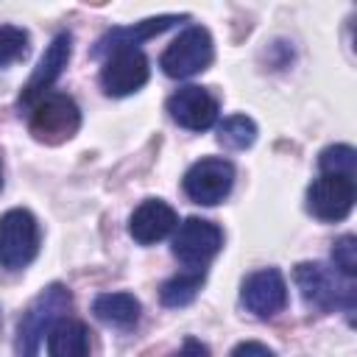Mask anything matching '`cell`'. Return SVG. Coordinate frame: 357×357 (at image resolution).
I'll list each match as a JSON object with an SVG mask.
<instances>
[{"mask_svg":"<svg viewBox=\"0 0 357 357\" xmlns=\"http://www.w3.org/2000/svg\"><path fill=\"white\" fill-rule=\"evenodd\" d=\"M73 304V296L64 284H50L45 287L22 312L20 324H17V357H39V343L45 337V332L61 318V312H67Z\"/></svg>","mask_w":357,"mask_h":357,"instance_id":"obj_1","label":"cell"},{"mask_svg":"<svg viewBox=\"0 0 357 357\" xmlns=\"http://www.w3.org/2000/svg\"><path fill=\"white\" fill-rule=\"evenodd\" d=\"M293 279L304 296V301L321 312H332V310H346L351 315L354 310V282L332 273L329 268H324L321 262H301L293 271Z\"/></svg>","mask_w":357,"mask_h":357,"instance_id":"obj_2","label":"cell"},{"mask_svg":"<svg viewBox=\"0 0 357 357\" xmlns=\"http://www.w3.org/2000/svg\"><path fill=\"white\" fill-rule=\"evenodd\" d=\"M78 126H81V109L64 92H47L42 100H36L31 106L28 128L45 145L67 142L78 131Z\"/></svg>","mask_w":357,"mask_h":357,"instance_id":"obj_3","label":"cell"},{"mask_svg":"<svg viewBox=\"0 0 357 357\" xmlns=\"http://www.w3.org/2000/svg\"><path fill=\"white\" fill-rule=\"evenodd\" d=\"M212 59H215V45H212L209 31L201 25H190L167 45V50L159 59V67L170 78H190L206 70Z\"/></svg>","mask_w":357,"mask_h":357,"instance_id":"obj_4","label":"cell"},{"mask_svg":"<svg viewBox=\"0 0 357 357\" xmlns=\"http://www.w3.org/2000/svg\"><path fill=\"white\" fill-rule=\"evenodd\" d=\"M39 251V223L28 209H8L0 218V265L20 271Z\"/></svg>","mask_w":357,"mask_h":357,"instance_id":"obj_5","label":"cell"},{"mask_svg":"<svg viewBox=\"0 0 357 357\" xmlns=\"http://www.w3.org/2000/svg\"><path fill=\"white\" fill-rule=\"evenodd\" d=\"M223 248V231L204 218H187L173 237V257L187 271H204Z\"/></svg>","mask_w":357,"mask_h":357,"instance_id":"obj_6","label":"cell"},{"mask_svg":"<svg viewBox=\"0 0 357 357\" xmlns=\"http://www.w3.org/2000/svg\"><path fill=\"white\" fill-rule=\"evenodd\" d=\"M184 192L190 201L215 206L220 204L231 187H234V165L223 156H206L198 159L187 173H184Z\"/></svg>","mask_w":357,"mask_h":357,"instance_id":"obj_7","label":"cell"},{"mask_svg":"<svg viewBox=\"0 0 357 357\" xmlns=\"http://www.w3.org/2000/svg\"><path fill=\"white\" fill-rule=\"evenodd\" d=\"M354 198H357L354 178H349V176H326L324 173L307 190V209L318 220L337 223L351 212Z\"/></svg>","mask_w":357,"mask_h":357,"instance_id":"obj_8","label":"cell"},{"mask_svg":"<svg viewBox=\"0 0 357 357\" xmlns=\"http://www.w3.org/2000/svg\"><path fill=\"white\" fill-rule=\"evenodd\" d=\"M148 75H151V67H148L145 53L139 47H126V50L109 53V59L103 61V70H100V84H103L106 95L123 98V95L137 92L139 86H145Z\"/></svg>","mask_w":357,"mask_h":357,"instance_id":"obj_9","label":"cell"},{"mask_svg":"<svg viewBox=\"0 0 357 357\" xmlns=\"http://www.w3.org/2000/svg\"><path fill=\"white\" fill-rule=\"evenodd\" d=\"M243 304L248 312L259 315V318H273L287 307V284L284 276L276 268H262L257 273H251L243 282V293H240Z\"/></svg>","mask_w":357,"mask_h":357,"instance_id":"obj_10","label":"cell"},{"mask_svg":"<svg viewBox=\"0 0 357 357\" xmlns=\"http://www.w3.org/2000/svg\"><path fill=\"white\" fill-rule=\"evenodd\" d=\"M70 53H73V36L70 33L53 36V42L47 45L45 56L39 59V67L33 70L31 81L25 84V89L20 95V109H31L36 100H42L47 95V89L53 86V81L64 73V67L70 61Z\"/></svg>","mask_w":357,"mask_h":357,"instance_id":"obj_11","label":"cell"},{"mask_svg":"<svg viewBox=\"0 0 357 357\" xmlns=\"http://www.w3.org/2000/svg\"><path fill=\"white\" fill-rule=\"evenodd\" d=\"M170 117L187 131H206L218 120V100L204 86H181L167 98Z\"/></svg>","mask_w":357,"mask_h":357,"instance_id":"obj_12","label":"cell"},{"mask_svg":"<svg viewBox=\"0 0 357 357\" xmlns=\"http://www.w3.org/2000/svg\"><path fill=\"white\" fill-rule=\"evenodd\" d=\"M176 223H178V218L170 204H165L159 198H148L134 209V215L128 220V231L139 245H151V243L165 240L176 229Z\"/></svg>","mask_w":357,"mask_h":357,"instance_id":"obj_13","label":"cell"},{"mask_svg":"<svg viewBox=\"0 0 357 357\" xmlns=\"http://www.w3.org/2000/svg\"><path fill=\"white\" fill-rule=\"evenodd\" d=\"M184 17H176V14H165V17H153V20H142L137 25H128V28H112L95 47V56H109L114 50H126V47H137L139 42L173 28L176 22H181Z\"/></svg>","mask_w":357,"mask_h":357,"instance_id":"obj_14","label":"cell"},{"mask_svg":"<svg viewBox=\"0 0 357 357\" xmlns=\"http://www.w3.org/2000/svg\"><path fill=\"white\" fill-rule=\"evenodd\" d=\"M47 354L50 357H89L86 324L75 318H59L47 329Z\"/></svg>","mask_w":357,"mask_h":357,"instance_id":"obj_15","label":"cell"},{"mask_svg":"<svg viewBox=\"0 0 357 357\" xmlns=\"http://www.w3.org/2000/svg\"><path fill=\"white\" fill-rule=\"evenodd\" d=\"M92 312L109 326L131 329L139 321V301L131 293H100L92 301Z\"/></svg>","mask_w":357,"mask_h":357,"instance_id":"obj_16","label":"cell"},{"mask_svg":"<svg viewBox=\"0 0 357 357\" xmlns=\"http://www.w3.org/2000/svg\"><path fill=\"white\" fill-rule=\"evenodd\" d=\"M201 284H204V271H181L159 287V298L165 307H184L198 296Z\"/></svg>","mask_w":357,"mask_h":357,"instance_id":"obj_17","label":"cell"},{"mask_svg":"<svg viewBox=\"0 0 357 357\" xmlns=\"http://www.w3.org/2000/svg\"><path fill=\"white\" fill-rule=\"evenodd\" d=\"M254 139H257V126L245 114H231L218 126V142L229 151H243L254 145Z\"/></svg>","mask_w":357,"mask_h":357,"instance_id":"obj_18","label":"cell"},{"mask_svg":"<svg viewBox=\"0 0 357 357\" xmlns=\"http://www.w3.org/2000/svg\"><path fill=\"white\" fill-rule=\"evenodd\" d=\"M318 167H321L326 176H349V178H354L357 151H354L351 145H329V148L321 151Z\"/></svg>","mask_w":357,"mask_h":357,"instance_id":"obj_19","label":"cell"},{"mask_svg":"<svg viewBox=\"0 0 357 357\" xmlns=\"http://www.w3.org/2000/svg\"><path fill=\"white\" fill-rule=\"evenodd\" d=\"M28 53V33L17 25H0V67Z\"/></svg>","mask_w":357,"mask_h":357,"instance_id":"obj_20","label":"cell"},{"mask_svg":"<svg viewBox=\"0 0 357 357\" xmlns=\"http://www.w3.org/2000/svg\"><path fill=\"white\" fill-rule=\"evenodd\" d=\"M332 262H335V268H337L340 276L354 279V273H357V237L354 234H343V237L335 240V245H332Z\"/></svg>","mask_w":357,"mask_h":357,"instance_id":"obj_21","label":"cell"},{"mask_svg":"<svg viewBox=\"0 0 357 357\" xmlns=\"http://www.w3.org/2000/svg\"><path fill=\"white\" fill-rule=\"evenodd\" d=\"M231 357H276V354L265 343H259V340H243V343L234 346Z\"/></svg>","mask_w":357,"mask_h":357,"instance_id":"obj_22","label":"cell"},{"mask_svg":"<svg viewBox=\"0 0 357 357\" xmlns=\"http://www.w3.org/2000/svg\"><path fill=\"white\" fill-rule=\"evenodd\" d=\"M173 357H209V349H206V343H201L195 337H187L181 343V349L173 351Z\"/></svg>","mask_w":357,"mask_h":357,"instance_id":"obj_23","label":"cell"},{"mask_svg":"<svg viewBox=\"0 0 357 357\" xmlns=\"http://www.w3.org/2000/svg\"><path fill=\"white\" fill-rule=\"evenodd\" d=\"M0 187H3V167H0Z\"/></svg>","mask_w":357,"mask_h":357,"instance_id":"obj_24","label":"cell"}]
</instances>
